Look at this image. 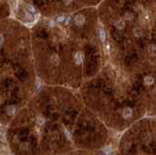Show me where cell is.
Masks as SVG:
<instances>
[{
    "label": "cell",
    "mask_w": 156,
    "mask_h": 155,
    "mask_svg": "<svg viewBox=\"0 0 156 155\" xmlns=\"http://www.w3.org/2000/svg\"><path fill=\"white\" fill-rule=\"evenodd\" d=\"M28 26L40 83L88 81L105 64V39L96 7L38 18Z\"/></svg>",
    "instance_id": "6da1fadb"
},
{
    "label": "cell",
    "mask_w": 156,
    "mask_h": 155,
    "mask_svg": "<svg viewBox=\"0 0 156 155\" xmlns=\"http://www.w3.org/2000/svg\"><path fill=\"white\" fill-rule=\"evenodd\" d=\"M45 118L42 117V116H37L36 117V124L39 125V126H42V125L45 124Z\"/></svg>",
    "instance_id": "5b68a950"
},
{
    "label": "cell",
    "mask_w": 156,
    "mask_h": 155,
    "mask_svg": "<svg viewBox=\"0 0 156 155\" xmlns=\"http://www.w3.org/2000/svg\"><path fill=\"white\" fill-rule=\"evenodd\" d=\"M122 115L125 119H130L133 116V109L131 107H126L122 111Z\"/></svg>",
    "instance_id": "277c9868"
},
{
    "label": "cell",
    "mask_w": 156,
    "mask_h": 155,
    "mask_svg": "<svg viewBox=\"0 0 156 155\" xmlns=\"http://www.w3.org/2000/svg\"><path fill=\"white\" fill-rule=\"evenodd\" d=\"M156 0H102L96 7L106 61L155 74Z\"/></svg>",
    "instance_id": "7a4b0ae2"
},
{
    "label": "cell",
    "mask_w": 156,
    "mask_h": 155,
    "mask_svg": "<svg viewBox=\"0 0 156 155\" xmlns=\"http://www.w3.org/2000/svg\"><path fill=\"white\" fill-rule=\"evenodd\" d=\"M14 3H15V0H14Z\"/></svg>",
    "instance_id": "ba28073f"
},
{
    "label": "cell",
    "mask_w": 156,
    "mask_h": 155,
    "mask_svg": "<svg viewBox=\"0 0 156 155\" xmlns=\"http://www.w3.org/2000/svg\"><path fill=\"white\" fill-rule=\"evenodd\" d=\"M64 135H65V136H67V138H68V140H71V135H70V133H69V132H68L67 129H64Z\"/></svg>",
    "instance_id": "8992f818"
},
{
    "label": "cell",
    "mask_w": 156,
    "mask_h": 155,
    "mask_svg": "<svg viewBox=\"0 0 156 155\" xmlns=\"http://www.w3.org/2000/svg\"><path fill=\"white\" fill-rule=\"evenodd\" d=\"M39 84L34 69L29 26L11 16L0 19V82Z\"/></svg>",
    "instance_id": "3957f363"
},
{
    "label": "cell",
    "mask_w": 156,
    "mask_h": 155,
    "mask_svg": "<svg viewBox=\"0 0 156 155\" xmlns=\"http://www.w3.org/2000/svg\"><path fill=\"white\" fill-rule=\"evenodd\" d=\"M103 152L106 154V155H108V154H110V152H111V148L110 147H106L105 149H103Z\"/></svg>",
    "instance_id": "52a82bcc"
}]
</instances>
